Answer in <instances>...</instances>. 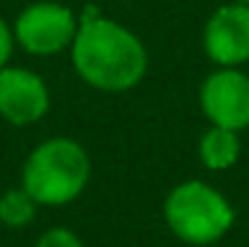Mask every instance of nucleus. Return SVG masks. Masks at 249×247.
Segmentation results:
<instances>
[{
    "label": "nucleus",
    "mask_w": 249,
    "mask_h": 247,
    "mask_svg": "<svg viewBox=\"0 0 249 247\" xmlns=\"http://www.w3.org/2000/svg\"><path fill=\"white\" fill-rule=\"evenodd\" d=\"M241 157V138L236 131L210 125L199 138V162L212 173L231 170Z\"/></svg>",
    "instance_id": "6e6552de"
},
{
    "label": "nucleus",
    "mask_w": 249,
    "mask_h": 247,
    "mask_svg": "<svg viewBox=\"0 0 249 247\" xmlns=\"http://www.w3.org/2000/svg\"><path fill=\"white\" fill-rule=\"evenodd\" d=\"M35 247H85V245H82V239L77 237L72 228L53 226V228H48V231L40 234Z\"/></svg>",
    "instance_id": "9d476101"
},
{
    "label": "nucleus",
    "mask_w": 249,
    "mask_h": 247,
    "mask_svg": "<svg viewBox=\"0 0 249 247\" xmlns=\"http://www.w3.org/2000/svg\"><path fill=\"white\" fill-rule=\"evenodd\" d=\"M236 3H247V5H249V0H236Z\"/></svg>",
    "instance_id": "f8f14e48"
},
{
    "label": "nucleus",
    "mask_w": 249,
    "mask_h": 247,
    "mask_svg": "<svg viewBox=\"0 0 249 247\" xmlns=\"http://www.w3.org/2000/svg\"><path fill=\"white\" fill-rule=\"evenodd\" d=\"M69 58L77 77L101 93H127L138 88L149 72L143 40L122 21L98 14L93 5L80 16Z\"/></svg>",
    "instance_id": "f257e3e1"
},
{
    "label": "nucleus",
    "mask_w": 249,
    "mask_h": 247,
    "mask_svg": "<svg viewBox=\"0 0 249 247\" xmlns=\"http://www.w3.org/2000/svg\"><path fill=\"white\" fill-rule=\"evenodd\" d=\"M201 48L215 67H241L249 61V5L223 3L201 29Z\"/></svg>",
    "instance_id": "423d86ee"
},
{
    "label": "nucleus",
    "mask_w": 249,
    "mask_h": 247,
    "mask_svg": "<svg viewBox=\"0 0 249 247\" xmlns=\"http://www.w3.org/2000/svg\"><path fill=\"white\" fill-rule=\"evenodd\" d=\"M162 215L175 239L191 247H210L233 228L236 210L220 189L207 181H180L167 191Z\"/></svg>",
    "instance_id": "7ed1b4c3"
},
{
    "label": "nucleus",
    "mask_w": 249,
    "mask_h": 247,
    "mask_svg": "<svg viewBox=\"0 0 249 247\" xmlns=\"http://www.w3.org/2000/svg\"><path fill=\"white\" fill-rule=\"evenodd\" d=\"M14 40L16 48L29 56H58L72 48L80 16L69 5L56 0H35L19 11L14 19Z\"/></svg>",
    "instance_id": "20e7f679"
},
{
    "label": "nucleus",
    "mask_w": 249,
    "mask_h": 247,
    "mask_svg": "<svg viewBox=\"0 0 249 247\" xmlns=\"http://www.w3.org/2000/svg\"><path fill=\"white\" fill-rule=\"evenodd\" d=\"M40 205L29 197L24 186H14L0 194V223L5 228H27L35 221Z\"/></svg>",
    "instance_id": "1a4fd4ad"
},
{
    "label": "nucleus",
    "mask_w": 249,
    "mask_h": 247,
    "mask_svg": "<svg viewBox=\"0 0 249 247\" xmlns=\"http://www.w3.org/2000/svg\"><path fill=\"white\" fill-rule=\"evenodd\" d=\"M90 181V154L69 136L45 138L21 165V186L40 208H64L85 191Z\"/></svg>",
    "instance_id": "f03ea898"
},
{
    "label": "nucleus",
    "mask_w": 249,
    "mask_h": 247,
    "mask_svg": "<svg viewBox=\"0 0 249 247\" xmlns=\"http://www.w3.org/2000/svg\"><path fill=\"white\" fill-rule=\"evenodd\" d=\"M16 40H14V27L5 21V16L0 14V69L11 64V56H14Z\"/></svg>",
    "instance_id": "9b49d317"
},
{
    "label": "nucleus",
    "mask_w": 249,
    "mask_h": 247,
    "mask_svg": "<svg viewBox=\"0 0 249 247\" xmlns=\"http://www.w3.org/2000/svg\"><path fill=\"white\" fill-rule=\"evenodd\" d=\"M51 109L48 82L27 67L0 69V117L8 125L27 128L40 122Z\"/></svg>",
    "instance_id": "0eeeda50"
},
{
    "label": "nucleus",
    "mask_w": 249,
    "mask_h": 247,
    "mask_svg": "<svg viewBox=\"0 0 249 247\" xmlns=\"http://www.w3.org/2000/svg\"><path fill=\"white\" fill-rule=\"evenodd\" d=\"M199 109L210 125L228 131L249 128V75L241 67H217L199 85Z\"/></svg>",
    "instance_id": "39448f33"
}]
</instances>
